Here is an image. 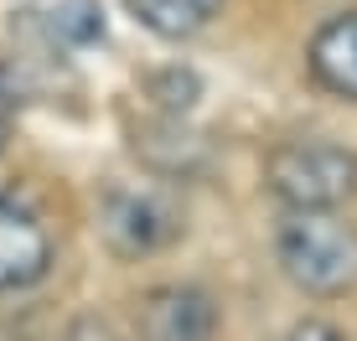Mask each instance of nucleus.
I'll list each match as a JSON object with an SVG mask.
<instances>
[{
	"label": "nucleus",
	"mask_w": 357,
	"mask_h": 341,
	"mask_svg": "<svg viewBox=\"0 0 357 341\" xmlns=\"http://www.w3.org/2000/svg\"><path fill=\"white\" fill-rule=\"evenodd\" d=\"M275 264L301 295L342 300L357 290V223L337 207L285 212L275 228Z\"/></svg>",
	"instance_id": "nucleus-1"
},
{
	"label": "nucleus",
	"mask_w": 357,
	"mask_h": 341,
	"mask_svg": "<svg viewBox=\"0 0 357 341\" xmlns=\"http://www.w3.org/2000/svg\"><path fill=\"white\" fill-rule=\"evenodd\" d=\"M264 191L285 212L305 207H347L357 197V150L321 135L280 140L264 155Z\"/></svg>",
	"instance_id": "nucleus-2"
},
{
	"label": "nucleus",
	"mask_w": 357,
	"mask_h": 341,
	"mask_svg": "<svg viewBox=\"0 0 357 341\" xmlns=\"http://www.w3.org/2000/svg\"><path fill=\"white\" fill-rule=\"evenodd\" d=\"M181 202L155 181H125L98 197V233L119 259H151L181 238Z\"/></svg>",
	"instance_id": "nucleus-3"
},
{
	"label": "nucleus",
	"mask_w": 357,
	"mask_h": 341,
	"mask_svg": "<svg viewBox=\"0 0 357 341\" xmlns=\"http://www.w3.org/2000/svg\"><path fill=\"white\" fill-rule=\"evenodd\" d=\"M223 310L202 285H155L135 306V341H218Z\"/></svg>",
	"instance_id": "nucleus-4"
},
{
	"label": "nucleus",
	"mask_w": 357,
	"mask_h": 341,
	"mask_svg": "<svg viewBox=\"0 0 357 341\" xmlns=\"http://www.w3.org/2000/svg\"><path fill=\"white\" fill-rule=\"evenodd\" d=\"M47 274H52V233H47V223L26 202L0 191V295L31 290Z\"/></svg>",
	"instance_id": "nucleus-5"
},
{
	"label": "nucleus",
	"mask_w": 357,
	"mask_h": 341,
	"mask_svg": "<svg viewBox=\"0 0 357 341\" xmlns=\"http://www.w3.org/2000/svg\"><path fill=\"white\" fill-rule=\"evenodd\" d=\"M305 68H311L316 88H326L331 99L357 104V10H337L311 31Z\"/></svg>",
	"instance_id": "nucleus-6"
},
{
	"label": "nucleus",
	"mask_w": 357,
	"mask_h": 341,
	"mask_svg": "<svg viewBox=\"0 0 357 341\" xmlns=\"http://www.w3.org/2000/svg\"><path fill=\"white\" fill-rule=\"evenodd\" d=\"M125 6L151 36H161V42H192L197 31H207L223 16L228 0H125Z\"/></svg>",
	"instance_id": "nucleus-7"
},
{
	"label": "nucleus",
	"mask_w": 357,
	"mask_h": 341,
	"mask_svg": "<svg viewBox=\"0 0 357 341\" xmlns=\"http://www.w3.org/2000/svg\"><path fill=\"white\" fill-rule=\"evenodd\" d=\"M52 31L73 47H89V42L104 36V6H98V0H57Z\"/></svg>",
	"instance_id": "nucleus-8"
},
{
	"label": "nucleus",
	"mask_w": 357,
	"mask_h": 341,
	"mask_svg": "<svg viewBox=\"0 0 357 341\" xmlns=\"http://www.w3.org/2000/svg\"><path fill=\"white\" fill-rule=\"evenodd\" d=\"M197 93H202V78H197L192 68H166L161 78H151V99L166 109V114H187L197 104Z\"/></svg>",
	"instance_id": "nucleus-9"
},
{
	"label": "nucleus",
	"mask_w": 357,
	"mask_h": 341,
	"mask_svg": "<svg viewBox=\"0 0 357 341\" xmlns=\"http://www.w3.org/2000/svg\"><path fill=\"white\" fill-rule=\"evenodd\" d=\"M275 341H352L342 326H331V321H321V315H311V321H295L285 336H275Z\"/></svg>",
	"instance_id": "nucleus-10"
},
{
	"label": "nucleus",
	"mask_w": 357,
	"mask_h": 341,
	"mask_svg": "<svg viewBox=\"0 0 357 341\" xmlns=\"http://www.w3.org/2000/svg\"><path fill=\"white\" fill-rule=\"evenodd\" d=\"M6 145H10V119L0 114V155H6Z\"/></svg>",
	"instance_id": "nucleus-11"
}]
</instances>
